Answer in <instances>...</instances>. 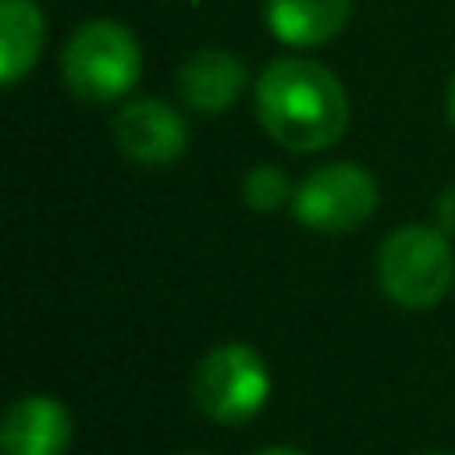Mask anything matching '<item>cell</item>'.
<instances>
[{"mask_svg":"<svg viewBox=\"0 0 455 455\" xmlns=\"http://www.w3.org/2000/svg\"><path fill=\"white\" fill-rule=\"evenodd\" d=\"M256 116L288 152H323L347 132L352 104L331 68L307 56H280L256 80Z\"/></svg>","mask_w":455,"mask_h":455,"instance_id":"cell-1","label":"cell"},{"mask_svg":"<svg viewBox=\"0 0 455 455\" xmlns=\"http://www.w3.org/2000/svg\"><path fill=\"white\" fill-rule=\"evenodd\" d=\"M144 68L140 40L120 20H84L60 52V76L84 104H116L136 88Z\"/></svg>","mask_w":455,"mask_h":455,"instance_id":"cell-2","label":"cell"},{"mask_svg":"<svg viewBox=\"0 0 455 455\" xmlns=\"http://www.w3.org/2000/svg\"><path fill=\"white\" fill-rule=\"evenodd\" d=\"M379 288L392 304L408 312L435 307L451 291L455 280V251L443 228L403 224L379 243L376 256Z\"/></svg>","mask_w":455,"mask_h":455,"instance_id":"cell-3","label":"cell"},{"mask_svg":"<svg viewBox=\"0 0 455 455\" xmlns=\"http://www.w3.org/2000/svg\"><path fill=\"white\" fill-rule=\"evenodd\" d=\"M272 395V376L256 347L224 344L212 347L192 371V400L212 424L235 427L259 416Z\"/></svg>","mask_w":455,"mask_h":455,"instance_id":"cell-4","label":"cell"},{"mask_svg":"<svg viewBox=\"0 0 455 455\" xmlns=\"http://www.w3.org/2000/svg\"><path fill=\"white\" fill-rule=\"evenodd\" d=\"M376 204V176L368 168L352 164V160H339V164H323L304 176V184L296 188V200H291V212L312 232L344 235L368 224Z\"/></svg>","mask_w":455,"mask_h":455,"instance_id":"cell-5","label":"cell"},{"mask_svg":"<svg viewBox=\"0 0 455 455\" xmlns=\"http://www.w3.org/2000/svg\"><path fill=\"white\" fill-rule=\"evenodd\" d=\"M112 140L132 164L164 168L176 164L188 148V124L172 104L156 100V96H136L112 120Z\"/></svg>","mask_w":455,"mask_h":455,"instance_id":"cell-6","label":"cell"},{"mask_svg":"<svg viewBox=\"0 0 455 455\" xmlns=\"http://www.w3.org/2000/svg\"><path fill=\"white\" fill-rule=\"evenodd\" d=\"M180 100L200 116H220L248 88V64L224 48H200L176 72Z\"/></svg>","mask_w":455,"mask_h":455,"instance_id":"cell-7","label":"cell"},{"mask_svg":"<svg viewBox=\"0 0 455 455\" xmlns=\"http://www.w3.org/2000/svg\"><path fill=\"white\" fill-rule=\"evenodd\" d=\"M72 419L52 395H24L8 408L0 427V455H64Z\"/></svg>","mask_w":455,"mask_h":455,"instance_id":"cell-8","label":"cell"},{"mask_svg":"<svg viewBox=\"0 0 455 455\" xmlns=\"http://www.w3.org/2000/svg\"><path fill=\"white\" fill-rule=\"evenodd\" d=\"M355 0H267L264 20L288 48H320L336 40L352 20Z\"/></svg>","mask_w":455,"mask_h":455,"instance_id":"cell-9","label":"cell"},{"mask_svg":"<svg viewBox=\"0 0 455 455\" xmlns=\"http://www.w3.org/2000/svg\"><path fill=\"white\" fill-rule=\"evenodd\" d=\"M44 52V16L32 0H0V80L20 84Z\"/></svg>","mask_w":455,"mask_h":455,"instance_id":"cell-10","label":"cell"},{"mask_svg":"<svg viewBox=\"0 0 455 455\" xmlns=\"http://www.w3.org/2000/svg\"><path fill=\"white\" fill-rule=\"evenodd\" d=\"M288 200H296V188H291L283 168L256 164L243 176V204H248L251 212H280Z\"/></svg>","mask_w":455,"mask_h":455,"instance_id":"cell-11","label":"cell"},{"mask_svg":"<svg viewBox=\"0 0 455 455\" xmlns=\"http://www.w3.org/2000/svg\"><path fill=\"white\" fill-rule=\"evenodd\" d=\"M435 216H440V228H443V232L451 235V232H455V184L440 192V200H435Z\"/></svg>","mask_w":455,"mask_h":455,"instance_id":"cell-12","label":"cell"},{"mask_svg":"<svg viewBox=\"0 0 455 455\" xmlns=\"http://www.w3.org/2000/svg\"><path fill=\"white\" fill-rule=\"evenodd\" d=\"M448 120H451V128H455V76H451V84H448Z\"/></svg>","mask_w":455,"mask_h":455,"instance_id":"cell-13","label":"cell"},{"mask_svg":"<svg viewBox=\"0 0 455 455\" xmlns=\"http://www.w3.org/2000/svg\"><path fill=\"white\" fill-rule=\"evenodd\" d=\"M256 455H304V451H296V448H264V451H256Z\"/></svg>","mask_w":455,"mask_h":455,"instance_id":"cell-14","label":"cell"},{"mask_svg":"<svg viewBox=\"0 0 455 455\" xmlns=\"http://www.w3.org/2000/svg\"><path fill=\"white\" fill-rule=\"evenodd\" d=\"M427 455H451V451H427Z\"/></svg>","mask_w":455,"mask_h":455,"instance_id":"cell-15","label":"cell"}]
</instances>
